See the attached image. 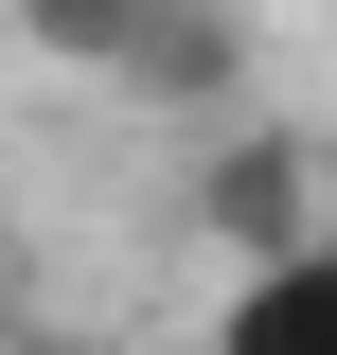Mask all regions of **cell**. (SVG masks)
<instances>
[{"mask_svg": "<svg viewBox=\"0 0 337 355\" xmlns=\"http://www.w3.org/2000/svg\"><path fill=\"white\" fill-rule=\"evenodd\" d=\"M178 196H196V231H213L231 266L320 249V160H302V125H249V107H231V125H196V178H178Z\"/></svg>", "mask_w": 337, "mask_h": 355, "instance_id": "1", "label": "cell"}, {"mask_svg": "<svg viewBox=\"0 0 337 355\" xmlns=\"http://www.w3.org/2000/svg\"><path fill=\"white\" fill-rule=\"evenodd\" d=\"M107 89L231 125V89H249V0H142V36H125V71H107Z\"/></svg>", "mask_w": 337, "mask_h": 355, "instance_id": "2", "label": "cell"}, {"mask_svg": "<svg viewBox=\"0 0 337 355\" xmlns=\"http://www.w3.org/2000/svg\"><path fill=\"white\" fill-rule=\"evenodd\" d=\"M213 355H337V231L284 266H249L231 302H213Z\"/></svg>", "mask_w": 337, "mask_h": 355, "instance_id": "3", "label": "cell"}, {"mask_svg": "<svg viewBox=\"0 0 337 355\" xmlns=\"http://www.w3.org/2000/svg\"><path fill=\"white\" fill-rule=\"evenodd\" d=\"M18 36H36V53H71V71H125L142 0H18Z\"/></svg>", "mask_w": 337, "mask_h": 355, "instance_id": "4", "label": "cell"}, {"mask_svg": "<svg viewBox=\"0 0 337 355\" xmlns=\"http://www.w3.org/2000/svg\"><path fill=\"white\" fill-rule=\"evenodd\" d=\"M0 355H71V338H53L36 302H18V266H0Z\"/></svg>", "mask_w": 337, "mask_h": 355, "instance_id": "5", "label": "cell"}, {"mask_svg": "<svg viewBox=\"0 0 337 355\" xmlns=\"http://www.w3.org/2000/svg\"><path fill=\"white\" fill-rule=\"evenodd\" d=\"M0 266H18V231H0Z\"/></svg>", "mask_w": 337, "mask_h": 355, "instance_id": "6", "label": "cell"}]
</instances>
